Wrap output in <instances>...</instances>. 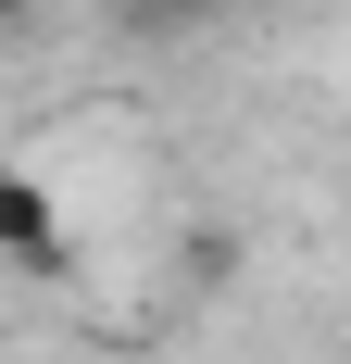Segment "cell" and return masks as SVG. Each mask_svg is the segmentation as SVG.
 <instances>
[{
    "instance_id": "1",
    "label": "cell",
    "mask_w": 351,
    "mask_h": 364,
    "mask_svg": "<svg viewBox=\"0 0 351 364\" xmlns=\"http://www.w3.org/2000/svg\"><path fill=\"white\" fill-rule=\"evenodd\" d=\"M0 264L13 277H75V214H63V188L26 176V164H0Z\"/></svg>"
},
{
    "instance_id": "3",
    "label": "cell",
    "mask_w": 351,
    "mask_h": 364,
    "mask_svg": "<svg viewBox=\"0 0 351 364\" xmlns=\"http://www.w3.org/2000/svg\"><path fill=\"white\" fill-rule=\"evenodd\" d=\"M0 26H13V0H0Z\"/></svg>"
},
{
    "instance_id": "2",
    "label": "cell",
    "mask_w": 351,
    "mask_h": 364,
    "mask_svg": "<svg viewBox=\"0 0 351 364\" xmlns=\"http://www.w3.org/2000/svg\"><path fill=\"white\" fill-rule=\"evenodd\" d=\"M113 13H126L139 38H188V26H213L226 0H113Z\"/></svg>"
}]
</instances>
